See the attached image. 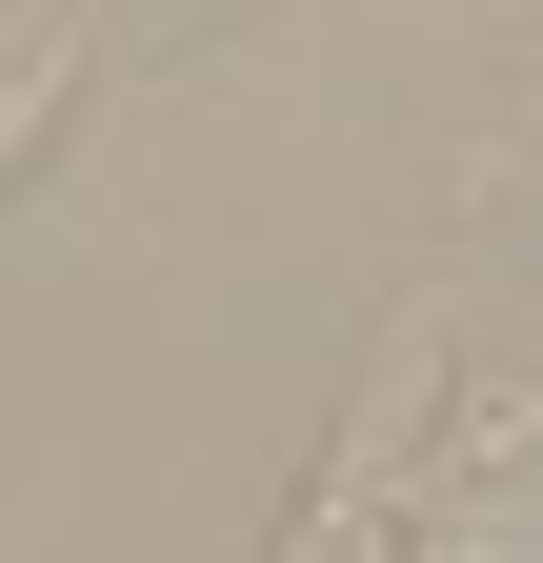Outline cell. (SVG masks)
Listing matches in <instances>:
<instances>
[{"label": "cell", "instance_id": "3957f363", "mask_svg": "<svg viewBox=\"0 0 543 563\" xmlns=\"http://www.w3.org/2000/svg\"><path fill=\"white\" fill-rule=\"evenodd\" d=\"M60 101H81V21H60V41L21 60V81H0V181H21V162H41V141H60Z\"/></svg>", "mask_w": 543, "mask_h": 563}, {"label": "cell", "instance_id": "7a4b0ae2", "mask_svg": "<svg viewBox=\"0 0 543 563\" xmlns=\"http://www.w3.org/2000/svg\"><path fill=\"white\" fill-rule=\"evenodd\" d=\"M402 563H543V402H523V363H484V342H463V402H443V463H423Z\"/></svg>", "mask_w": 543, "mask_h": 563}, {"label": "cell", "instance_id": "6da1fadb", "mask_svg": "<svg viewBox=\"0 0 543 563\" xmlns=\"http://www.w3.org/2000/svg\"><path fill=\"white\" fill-rule=\"evenodd\" d=\"M443 402H463V282H402L343 422H322L302 504L262 523V563H402V523H423V463H443Z\"/></svg>", "mask_w": 543, "mask_h": 563}, {"label": "cell", "instance_id": "277c9868", "mask_svg": "<svg viewBox=\"0 0 543 563\" xmlns=\"http://www.w3.org/2000/svg\"><path fill=\"white\" fill-rule=\"evenodd\" d=\"M81 21H101V0H81Z\"/></svg>", "mask_w": 543, "mask_h": 563}]
</instances>
